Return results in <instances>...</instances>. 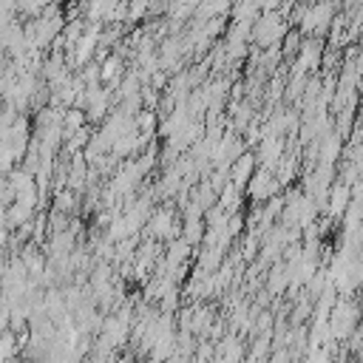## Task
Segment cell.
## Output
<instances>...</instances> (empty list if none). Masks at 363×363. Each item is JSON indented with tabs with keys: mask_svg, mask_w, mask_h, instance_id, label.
<instances>
[{
	"mask_svg": "<svg viewBox=\"0 0 363 363\" xmlns=\"http://www.w3.org/2000/svg\"><path fill=\"white\" fill-rule=\"evenodd\" d=\"M360 315H363V306L360 301L354 298H337L326 315V323H329V332L335 340H349V335L360 326Z\"/></svg>",
	"mask_w": 363,
	"mask_h": 363,
	"instance_id": "1",
	"label": "cell"
},
{
	"mask_svg": "<svg viewBox=\"0 0 363 363\" xmlns=\"http://www.w3.org/2000/svg\"><path fill=\"white\" fill-rule=\"evenodd\" d=\"M275 193H278V179H275V173L267 170V167H258V170L250 176V182H247V196H250V201H267V199H272Z\"/></svg>",
	"mask_w": 363,
	"mask_h": 363,
	"instance_id": "2",
	"label": "cell"
},
{
	"mask_svg": "<svg viewBox=\"0 0 363 363\" xmlns=\"http://www.w3.org/2000/svg\"><path fill=\"white\" fill-rule=\"evenodd\" d=\"M281 156H284V136H261V145H258V153H255V159L261 162V167L275 170V164L281 162Z\"/></svg>",
	"mask_w": 363,
	"mask_h": 363,
	"instance_id": "3",
	"label": "cell"
},
{
	"mask_svg": "<svg viewBox=\"0 0 363 363\" xmlns=\"http://www.w3.org/2000/svg\"><path fill=\"white\" fill-rule=\"evenodd\" d=\"M147 227H150V235L153 238H176V218H173V213L167 210V207H162L159 213H153L150 216V221H147Z\"/></svg>",
	"mask_w": 363,
	"mask_h": 363,
	"instance_id": "4",
	"label": "cell"
},
{
	"mask_svg": "<svg viewBox=\"0 0 363 363\" xmlns=\"http://www.w3.org/2000/svg\"><path fill=\"white\" fill-rule=\"evenodd\" d=\"M252 173H255V156H252V153H241V156L230 164L227 179H230V184L244 187V184L250 182V176H252Z\"/></svg>",
	"mask_w": 363,
	"mask_h": 363,
	"instance_id": "5",
	"label": "cell"
},
{
	"mask_svg": "<svg viewBox=\"0 0 363 363\" xmlns=\"http://www.w3.org/2000/svg\"><path fill=\"white\" fill-rule=\"evenodd\" d=\"M122 57L119 54H108L105 60H102V68H99V82H111V79H119L122 77Z\"/></svg>",
	"mask_w": 363,
	"mask_h": 363,
	"instance_id": "6",
	"label": "cell"
},
{
	"mask_svg": "<svg viewBox=\"0 0 363 363\" xmlns=\"http://www.w3.org/2000/svg\"><path fill=\"white\" fill-rule=\"evenodd\" d=\"M187 252H190V244L176 235V238L170 241V250H167V255H164V264L173 267V269H179V264L187 258Z\"/></svg>",
	"mask_w": 363,
	"mask_h": 363,
	"instance_id": "7",
	"label": "cell"
},
{
	"mask_svg": "<svg viewBox=\"0 0 363 363\" xmlns=\"http://www.w3.org/2000/svg\"><path fill=\"white\" fill-rule=\"evenodd\" d=\"M85 111H79V108H71V111H65L62 113V136L68 139L71 133H77L79 128H85Z\"/></svg>",
	"mask_w": 363,
	"mask_h": 363,
	"instance_id": "8",
	"label": "cell"
},
{
	"mask_svg": "<svg viewBox=\"0 0 363 363\" xmlns=\"http://www.w3.org/2000/svg\"><path fill=\"white\" fill-rule=\"evenodd\" d=\"M267 286L272 289V295H281V292L289 286V272H286V267H284V264H278V267L272 269V275H269Z\"/></svg>",
	"mask_w": 363,
	"mask_h": 363,
	"instance_id": "9",
	"label": "cell"
},
{
	"mask_svg": "<svg viewBox=\"0 0 363 363\" xmlns=\"http://www.w3.org/2000/svg\"><path fill=\"white\" fill-rule=\"evenodd\" d=\"M301 40H303V34L289 28V31L284 34V48H281V57H292V54H298V48H301Z\"/></svg>",
	"mask_w": 363,
	"mask_h": 363,
	"instance_id": "10",
	"label": "cell"
},
{
	"mask_svg": "<svg viewBox=\"0 0 363 363\" xmlns=\"http://www.w3.org/2000/svg\"><path fill=\"white\" fill-rule=\"evenodd\" d=\"M14 352H17L14 332H11V329H3V332H0V360H3V357H14Z\"/></svg>",
	"mask_w": 363,
	"mask_h": 363,
	"instance_id": "11",
	"label": "cell"
},
{
	"mask_svg": "<svg viewBox=\"0 0 363 363\" xmlns=\"http://www.w3.org/2000/svg\"><path fill=\"white\" fill-rule=\"evenodd\" d=\"M182 238H184L187 244H196L199 238H204V235H201V224H199L196 218H190V221L184 224V235H182Z\"/></svg>",
	"mask_w": 363,
	"mask_h": 363,
	"instance_id": "12",
	"label": "cell"
},
{
	"mask_svg": "<svg viewBox=\"0 0 363 363\" xmlns=\"http://www.w3.org/2000/svg\"><path fill=\"white\" fill-rule=\"evenodd\" d=\"M74 201H77V199H74V193H60V196H57V207H60L62 213H65V210H71V207H74Z\"/></svg>",
	"mask_w": 363,
	"mask_h": 363,
	"instance_id": "13",
	"label": "cell"
},
{
	"mask_svg": "<svg viewBox=\"0 0 363 363\" xmlns=\"http://www.w3.org/2000/svg\"><path fill=\"white\" fill-rule=\"evenodd\" d=\"M286 357H289V352H286V349H278V352L272 354V360H269V363H286Z\"/></svg>",
	"mask_w": 363,
	"mask_h": 363,
	"instance_id": "14",
	"label": "cell"
},
{
	"mask_svg": "<svg viewBox=\"0 0 363 363\" xmlns=\"http://www.w3.org/2000/svg\"><path fill=\"white\" fill-rule=\"evenodd\" d=\"M54 3H62V0H54Z\"/></svg>",
	"mask_w": 363,
	"mask_h": 363,
	"instance_id": "15",
	"label": "cell"
}]
</instances>
